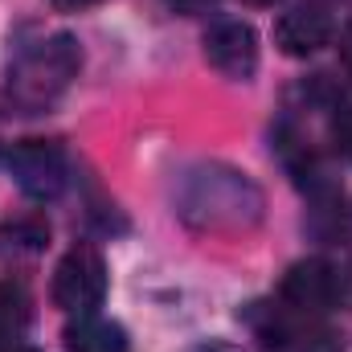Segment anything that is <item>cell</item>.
<instances>
[{
    "mask_svg": "<svg viewBox=\"0 0 352 352\" xmlns=\"http://www.w3.org/2000/svg\"><path fill=\"white\" fill-rule=\"evenodd\" d=\"M107 295V266L90 246H74L54 270V303L62 311L87 316Z\"/></svg>",
    "mask_w": 352,
    "mask_h": 352,
    "instance_id": "cell-3",
    "label": "cell"
},
{
    "mask_svg": "<svg viewBox=\"0 0 352 352\" xmlns=\"http://www.w3.org/2000/svg\"><path fill=\"white\" fill-rule=\"evenodd\" d=\"M328 37H332V21H328V12H320V8H291V12H283L278 25H274V41H278V50L291 54V58H307V54L324 50Z\"/></svg>",
    "mask_w": 352,
    "mask_h": 352,
    "instance_id": "cell-7",
    "label": "cell"
},
{
    "mask_svg": "<svg viewBox=\"0 0 352 352\" xmlns=\"http://www.w3.org/2000/svg\"><path fill=\"white\" fill-rule=\"evenodd\" d=\"M278 295L295 316H320V311L340 303V278L324 258H307V263H295L283 274Z\"/></svg>",
    "mask_w": 352,
    "mask_h": 352,
    "instance_id": "cell-5",
    "label": "cell"
},
{
    "mask_svg": "<svg viewBox=\"0 0 352 352\" xmlns=\"http://www.w3.org/2000/svg\"><path fill=\"white\" fill-rule=\"evenodd\" d=\"M4 352H37V349H25V344H8Z\"/></svg>",
    "mask_w": 352,
    "mask_h": 352,
    "instance_id": "cell-16",
    "label": "cell"
},
{
    "mask_svg": "<svg viewBox=\"0 0 352 352\" xmlns=\"http://www.w3.org/2000/svg\"><path fill=\"white\" fill-rule=\"evenodd\" d=\"M332 140H336V148L352 160V107H344V111L336 115V123H332Z\"/></svg>",
    "mask_w": 352,
    "mask_h": 352,
    "instance_id": "cell-12",
    "label": "cell"
},
{
    "mask_svg": "<svg viewBox=\"0 0 352 352\" xmlns=\"http://www.w3.org/2000/svg\"><path fill=\"white\" fill-rule=\"evenodd\" d=\"M344 66L352 70V29H349V37H344Z\"/></svg>",
    "mask_w": 352,
    "mask_h": 352,
    "instance_id": "cell-15",
    "label": "cell"
},
{
    "mask_svg": "<svg viewBox=\"0 0 352 352\" xmlns=\"http://www.w3.org/2000/svg\"><path fill=\"white\" fill-rule=\"evenodd\" d=\"M29 324V295L21 291V283L0 278V344H12Z\"/></svg>",
    "mask_w": 352,
    "mask_h": 352,
    "instance_id": "cell-11",
    "label": "cell"
},
{
    "mask_svg": "<svg viewBox=\"0 0 352 352\" xmlns=\"http://www.w3.org/2000/svg\"><path fill=\"white\" fill-rule=\"evenodd\" d=\"M246 4H274V0H246Z\"/></svg>",
    "mask_w": 352,
    "mask_h": 352,
    "instance_id": "cell-17",
    "label": "cell"
},
{
    "mask_svg": "<svg viewBox=\"0 0 352 352\" xmlns=\"http://www.w3.org/2000/svg\"><path fill=\"white\" fill-rule=\"evenodd\" d=\"M205 58L226 78H250L258 70V33L246 21H217L205 33Z\"/></svg>",
    "mask_w": 352,
    "mask_h": 352,
    "instance_id": "cell-6",
    "label": "cell"
},
{
    "mask_svg": "<svg viewBox=\"0 0 352 352\" xmlns=\"http://www.w3.org/2000/svg\"><path fill=\"white\" fill-rule=\"evenodd\" d=\"M50 242V221L45 217H12L0 226V258H29L41 254Z\"/></svg>",
    "mask_w": 352,
    "mask_h": 352,
    "instance_id": "cell-10",
    "label": "cell"
},
{
    "mask_svg": "<svg viewBox=\"0 0 352 352\" xmlns=\"http://www.w3.org/2000/svg\"><path fill=\"white\" fill-rule=\"evenodd\" d=\"M336 278H340V303L352 307V266L349 270H336Z\"/></svg>",
    "mask_w": 352,
    "mask_h": 352,
    "instance_id": "cell-13",
    "label": "cell"
},
{
    "mask_svg": "<svg viewBox=\"0 0 352 352\" xmlns=\"http://www.w3.org/2000/svg\"><path fill=\"white\" fill-rule=\"evenodd\" d=\"M201 352H230V349H201Z\"/></svg>",
    "mask_w": 352,
    "mask_h": 352,
    "instance_id": "cell-19",
    "label": "cell"
},
{
    "mask_svg": "<svg viewBox=\"0 0 352 352\" xmlns=\"http://www.w3.org/2000/svg\"><path fill=\"white\" fill-rule=\"evenodd\" d=\"M8 173L33 201H54L66 188V152L50 140H21L8 152Z\"/></svg>",
    "mask_w": 352,
    "mask_h": 352,
    "instance_id": "cell-4",
    "label": "cell"
},
{
    "mask_svg": "<svg viewBox=\"0 0 352 352\" xmlns=\"http://www.w3.org/2000/svg\"><path fill=\"white\" fill-rule=\"evenodd\" d=\"M78 66H82V50L70 33H58L33 50H25L8 78H4V90H0V102L8 115H41L50 111L70 82L78 78Z\"/></svg>",
    "mask_w": 352,
    "mask_h": 352,
    "instance_id": "cell-1",
    "label": "cell"
},
{
    "mask_svg": "<svg viewBox=\"0 0 352 352\" xmlns=\"http://www.w3.org/2000/svg\"><path fill=\"white\" fill-rule=\"evenodd\" d=\"M176 4H201V0H176Z\"/></svg>",
    "mask_w": 352,
    "mask_h": 352,
    "instance_id": "cell-18",
    "label": "cell"
},
{
    "mask_svg": "<svg viewBox=\"0 0 352 352\" xmlns=\"http://www.w3.org/2000/svg\"><path fill=\"white\" fill-rule=\"evenodd\" d=\"M87 4H98V0H54V8H66V12H74V8H87Z\"/></svg>",
    "mask_w": 352,
    "mask_h": 352,
    "instance_id": "cell-14",
    "label": "cell"
},
{
    "mask_svg": "<svg viewBox=\"0 0 352 352\" xmlns=\"http://www.w3.org/2000/svg\"><path fill=\"white\" fill-rule=\"evenodd\" d=\"M180 217L197 230H246L263 217V192L234 168H197L180 188Z\"/></svg>",
    "mask_w": 352,
    "mask_h": 352,
    "instance_id": "cell-2",
    "label": "cell"
},
{
    "mask_svg": "<svg viewBox=\"0 0 352 352\" xmlns=\"http://www.w3.org/2000/svg\"><path fill=\"white\" fill-rule=\"evenodd\" d=\"M66 352H127V332L111 320L78 316V324L66 328Z\"/></svg>",
    "mask_w": 352,
    "mask_h": 352,
    "instance_id": "cell-9",
    "label": "cell"
},
{
    "mask_svg": "<svg viewBox=\"0 0 352 352\" xmlns=\"http://www.w3.org/2000/svg\"><path fill=\"white\" fill-rule=\"evenodd\" d=\"M266 352H340V340L328 328H316L303 320H274L266 328Z\"/></svg>",
    "mask_w": 352,
    "mask_h": 352,
    "instance_id": "cell-8",
    "label": "cell"
}]
</instances>
